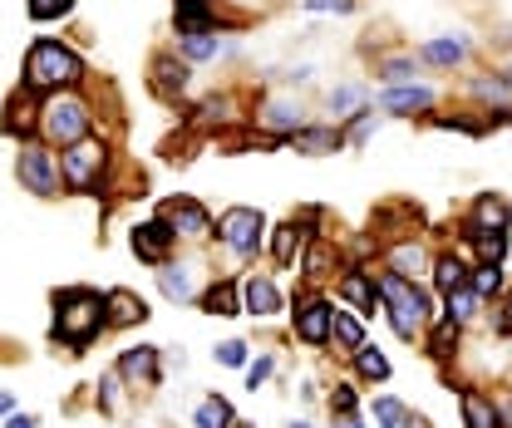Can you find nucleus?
Returning a JSON list of instances; mask_svg holds the SVG:
<instances>
[{
	"label": "nucleus",
	"instance_id": "f257e3e1",
	"mask_svg": "<svg viewBox=\"0 0 512 428\" xmlns=\"http://www.w3.org/2000/svg\"><path fill=\"white\" fill-rule=\"evenodd\" d=\"M375 281H380V301H384V315H389V330H394L399 340H424L429 320L439 315V310H434V291L419 286V281H409V276H399V271H375Z\"/></svg>",
	"mask_w": 512,
	"mask_h": 428
},
{
	"label": "nucleus",
	"instance_id": "f03ea898",
	"mask_svg": "<svg viewBox=\"0 0 512 428\" xmlns=\"http://www.w3.org/2000/svg\"><path fill=\"white\" fill-rule=\"evenodd\" d=\"M104 330H109V306H104L99 291H84V286L55 291V340L69 355L89 350Z\"/></svg>",
	"mask_w": 512,
	"mask_h": 428
},
{
	"label": "nucleus",
	"instance_id": "7ed1b4c3",
	"mask_svg": "<svg viewBox=\"0 0 512 428\" xmlns=\"http://www.w3.org/2000/svg\"><path fill=\"white\" fill-rule=\"evenodd\" d=\"M89 79V69L84 60L60 45V40H35L30 45V55H25V74H20V89H30V94H60V89H79Z\"/></svg>",
	"mask_w": 512,
	"mask_h": 428
},
{
	"label": "nucleus",
	"instance_id": "20e7f679",
	"mask_svg": "<svg viewBox=\"0 0 512 428\" xmlns=\"http://www.w3.org/2000/svg\"><path fill=\"white\" fill-rule=\"evenodd\" d=\"M89 133H94V104L79 89H60V94L40 99V138L50 148H69Z\"/></svg>",
	"mask_w": 512,
	"mask_h": 428
},
{
	"label": "nucleus",
	"instance_id": "39448f33",
	"mask_svg": "<svg viewBox=\"0 0 512 428\" xmlns=\"http://www.w3.org/2000/svg\"><path fill=\"white\" fill-rule=\"evenodd\" d=\"M60 173H64V192H84V197H104L109 192V148L104 138H79L60 153Z\"/></svg>",
	"mask_w": 512,
	"mask_h": 428
},
{
	"label": "nucleus",
	"instance_id": "423d86ee",
	"mask_svg": "<svg viewBox=\"0 0 512 428\" xmlns=\"http://www.w3.org/2000/svg\"><path fill=\"white\" fill-rule=\"evenodd\" d=\"M15 178H20V187H25V192H35V197H60V192H64L60 153H55L45 138L20 143V153H15Z\"/></svg>",
	"mask_w": 512,
	"mask_h": 428
},
{
	"label": "nucleus",
	"instance_id": "0eeeda50",
	"mask_svg": "<svg viewBox=\"0 0 512 428\" xmlns=\"http://www.w3.org/2000/svg\"><path fill=\"white\" fill-rule=\"evenodd\" d=\"M266 237H271V232H266V217H261L256 207H227V212L217 217V242L227 246L237 261H256Z\"/></svg>",
	"mask_w": 512,
	"mask_h": 428
},
{
	"label": "nucleus",
	"instance_id": "6e6552de",
	"mask_svg": "<svg viewBox=\"0 0 512 428\" xmlns=\"http://www.w3.org/2000/svg\"><path fill=\"white\" fill-rule=\"evenodd\" d=\"M330 325H335V301L320 296V291H301L291 301V335L311 350H325L330 345Z\"/></svg>",
	"mask_w": 512,
	"mask_h": 428
},
{
	"label": "nucleus",
	"instance_id": "1a4fd4ad",
	"mask_svg": "<svg viewBox=\"0 0 512 428\" xmlns=\"http://www.w3.org/2000/svg\"><path fill=\"white\" fill-rule=\"evenodd\" d=\"M306 123H316V119H311V109H306L296 94H266V99L256 104V128H266L271 143H281V148H286Z\"/></svg>",
	"mask_w": 512,
	"mask_h": 428
},
{
	"label": "nucleus",
	"instance_id": "9d476101",
	"mask_svg": "<svg viewBox=\"0 0 512 428\" xmlns=\"http://www.w3.org/2000/svg\"><path fill=\"white\" fill-rule=\"evenodd\" d=\"M512 227V202L503 192H478L473 197V207L458 217V232H463V251L478 242V237H488V232H508Z\"/></svg>",
	"mask_w": 512,
	"mask_h": 428
},
{
	"label": "nucleus",
	"instance_id": "9b49d317",
	"mask_svg": "<svg viewBox=\"0 0 512 428\" xmlns=\"http://www.w3.org/2000/svg\"><path fill=\"white\" fill-rule=\"evenodd\" d=\"M375 109L384 119H429L439 109V89L434 84H394V89H380L375 94Z\"/></svg>",
	"mask_w": 512,
	"mask_h": 428
},
{
	"label": "nucleus",
	"instance_id": "f8f14e48",
	"mask_svg": "<svg viewBox=\"0 0 512 428\" xmlns=\"http://www.w3.org/2000/svg\"><path fill=\"white\" fill-rule=\"evenodd\" d=\"M158 217L178 232V242H207V237H217V222H212V212L197 202V197H168V202H158Z\"/></svg>",
	"mask_w": 512,
	"mask_h": 428
},
{
	"label": "nucleus",
	"instance_id": "ddd939ff",
	"mask_svg": "<svg viewBox=\"0 0 512 428\" xmlns=\"http://www.w3.org/2000/svg\"><path fill=\"white\" fill-rule=\"evenodd\" d=\"M158 291L173 301V306H192L202 301V261L197 256H173L158 266Z\"/></svg>",
	"mask_w": 512,
	"mask_h": 428
},
{
	"label": "nucleus",
	"instance_id": "4468645a",
	"mask_svg": "<svg viewBox=\"0 0 512 428\" xmlns=\"http://www.w3.org/2000/svg\"><path fill=\"white\" fill-rule=\"evenodd\" d=\"M419 60H424V69H439V74H458V69H468V64H473V40H468L463 30H444V35H429V40L419 45Z\"/></svg>",
	"mask_w": 512,
	"mask_h": 428
},
{
	"label": "nucleus",
	"instance_id": "2eb2a0df",
	"mask_svg": "<svg viewBox=\"0 0 512 428\" xmlns=\"http://www.w3.org/2000/svg\"><path fill=\"white\" fill-rule=\"evenodd\" d=\"M365 109H375V89L365 79H340V84L325 89V119L330 123L345 128L350 119H360Z\"/></svg>",
	"mask_w": 512,
	"mask_h": 428
},
{
	"label": "nucleus",
	"instance_id": "dca6fc26",
	"mask_svg": "<svg viewBox=\"0 0 512 428\" xmlns=\"http://www.w3.org/2000/svg\"><path fill=\"white\" fill-rule=\"evenodd\" d=\"M148 84H153V94L163 99V104H173V99H183L192 84V64L178 55V50H158L153 64H148Z\"/></svg>",
	"mask_w": 512,
	"mask_h": 428
},
{
	"label": "nucleus",
	"instance_id": "f3484780",
	"mask_svg": "<svg viewBox=\"0 0 512 428\" xmlns=\"http://www.w3.org/2000/svg\"><path fill=\"white\" fill-rule=\"evenodd\" d=\"M335 296H340L350 310H360V315H375V310H384L380 281H375V266H345V271H340V281H335Z\"/></svg>",
	"mask_w": 512,
	"mask_h": 428
},
{
	"label": "nucleus",
	"instance_id": "a211bd4d",
	"mask_svg": "<svg viewBox=\"0 0 512 428\" xmlns=\"http://www.w3.org/2000/svg\"><path fill=\"white\" fill-rule=\"evenodd\" d=\"M128 246H133V256H138V261H148V266H163V261H173L178 232H173L163 217H153V222H138V227L128 232Z\"/></svg>",
	"mask_w": 512,
	"mask_h": 428
},
{
	"label": "nucleus",
	"instance_id": "6ab92c4d",
	"mask_svg": "<svg viewBox=\"0 0 512 428\" xmlns=\"http://www.w3.org/2000/svg\"><path fill=\"white\" fill-rule=\"evenodd\" d=\"M311 237H320V232H311L301 217H291V222H281V227H271V242H266V251H271V261L281 266V271H291L301 256H306V246H311Z\"/></svg>",
	"mask_w": 512,
	"mask_h": 428
},
{
	"label": "nucleus",
	"instance_id": "aec40b11",
	"mask_svg": "<svg viewBox=\"0 0 512 428\" xmlns=\"http://www.w3.org/2000/svg\"><path fill=\"white\" fill-rule=\"evenodd\" d=\"M384 271H399L409 281H424L434 271V256H429V246L419 242V237H404V242L384 246Z\"/></svg>",
	"mask_w": 512,
	"mask_h": 428
},
{
	"label": "nucleus",
	"instance_id": "412c9836",
	"mask_svg": "<svg viewBox=\"0 0 512 428\" xmlns=\"http://www.w3.org/2000/svg\"><path fill=\"white\" fill-rule=\"evenodd\" d=\"M281 291H276V281L266 276V271H252V276H242V315H256V320H271V315H281Z\"/></svg>",
	"mask_w": 512,
	"mask_h": 428
},
{
	"label": "nucleus",
	"instance_id": "4be33fe9",
	"mask_svg": "<svg viewBox=\"0 0 512 428\" xmlns=\"http://www.w3.org/2000/svg\"><path fill=\"white\" fill-rule=\"evenodd\" d=\"M291 148H296V153H306V158H325V153H340V148H350V143H345V128H340V123L316 119V123H306V128L291 138Z\"/></svg>",
	"mask_w": 512,
	"mask_h": 428
},
{
	"label": "nucleus",
	"instance_id": "5701e85b",
	"mask_svg": "<svg viewBox=\"0 0 512 428\" xmlns=\"http://www.w3.org/2000/svg\"><path fill=\"white\" fill-rule=\"evenodd\" d=\"M114 369L128 384H163V350L158 345H128Z\"/></svg>",
	"mask_w": 512,
	"mask_h": 428
},
{
	"label": "nucleus",
	"instance_id": "b1692460",
	"mask_svg": "<svg viewBox=\"0 0 512 428\" xmlns=\"http://www.w3.org/2000/svg\"><path fill=\"white\" fill-rule=\"evenodd\" d=\"M370 74L380 79V89H394V84H419V79H424V60H419V50H389V55L375 60Z\"/></svg>",
	"mask_w": 512,
	"mask_h": 428
},
{
	"label": "nucleus",
	"instance_id": "393cba45",
	"mask_svg": "<svg viewBox=\"0 0 512 428\" xmlns=\"http://www.w3.org/2000/svg\"><path fill=\"white\" fill-rule=\"evenodd\" d=\"M468 276H473V261L463 256V251H439L434 256V271H429V281H434V291L439 296H453V291H463L468 286Z\"/></svg>",
	"mask_w": 512,
	"mask_h": 428
},
{
	"label": "nucleus",
	"instance_id": "a878e982",
	"mask_svg": "<svg viewBox=\"0 0 512 428\" xmlns=\"http://www.w3.org/2000/svg\"><path fill=\"white\" fill-rule=\"evenodd\" d=\"M330 345H335L340 355H355V350H365V345H370V335H365V315H360V310H350V306H335Z\"/></svg>",
	"mask_w": 512,
	"mask_h": 428
},
{
	"label": "nucleus",
	"instance_id": "bb28decb",
	"mask_svg": "<svg viewBox=\"0 0 512 428\" xmlns=\"http://www.w3.org/2000/svg\"><path fill=\"white\" fill-rule=\"evenodd\" d=\"M173 25H178V35H192V30H222L217 0H173Z\"/></svg>",
	"mask_w": 512,
	"mask_h": 428
},
{
	"label": "nucleus",
	"instance_id": "cd10ccee",
	"mask_svg": "<svg viewBox=\"0 0 512 428\" xmlns=\"http://www.w3.org/2000/svg\"><path fill=\"white\" fill-rule=\"evenodd\" d=\"M178 55L197 69L207 60H222L227 55V35L222 30H192V35H178Z\"/></svg>",
	"mask_w": 512,
	"mask_h": 428
},
{
	"label": "nucleus",
	"instance_id": "c85d7f7f",
	"mask_svg": "<svg viewBox=\"0 0 512 428\" xmlns=\"http://www.w3.org/2000/svg\"><path fill=\"white\" fill-rule=\"evenodd\" d=\"M458 414H463V428H498V399L468 384L458 389Z\"/></svg>",
	"mask_w": 512,
	"mask_h": 428
},
{
	"label": "nucleus",
	"instance_id": "c756f323",
	"mask_svg": "<svg viewBox=\"0 0 512 428\" xmlns=\"http://www.w3.org/2000/svg\"><path fill=\"white\" fill-rule=\"evenodd\" d=\"M458 340H463V325L439 310V315L429 320V330H424V350H429L434 360H448V355H458Z\"/></svg>",
	"mask_w": 512,
	"mask_h": 428
},
{
	"label": "nucleus",
	"instance_id": "7c9ffc66",
	"mask_svg": "<svg viewBox=\"0 0 512 428\" xmlns=\"http://www.w3.org/2000/svg\"><path fill=\"white\" fill-rule=\"evenodd\" d=\"M468 94L488 104L483 114H498V109H512V84H508V74H503V69H498V74H473V79H468Z\"/></svg>",
	"mask_w": 512,
	"mask_h": 428
},
{
	"label": "nucleus",
	"instance_id": "2f4dec72",
	"mask_svg": "<svg viewBox=\"0 0 512 428\" xmlns=\"http://www.w3.org/2000/svg\"><path fill=\"white\" fill-rule=\"evenodd\" d=\"M197 306L207 310V315H242V281H232V276H222V281H212L207 291H202V301Z\"/></svg>",
	"mask_w": 512,
	"mask_h": 428
},
{
	"label": "nucleus",
	"instance_id": "473e14b6",
	"mask_svg": "<svg viewBox=\"0 0 512 428\" xmlns=\"http://www.w3.org/2000/svg\"><path fill=\"white\" fill-rule=\"evenodd\" d=\"M104 306H109V330H119V325H143V320H148V301L133 296V291H109Z\"/></svg>",
	"mask_w": 512,
	"mask_h": 428
},
{
	"label": "nucleus",
	"instance_id": "72a5a7b5",
	"mask_svg": "<svg viewBox=\"0 0 512 428\" xmlns=\"http://www.w3.org/2000/svg\"><path fill=\"white\" fill-rule=\"evenodd\" d=\"M335 266H340V251L325 242V237H311L306 256H301V276L306 281H325V276H335Z\"/></svg>",
	"mask_w": 512,
	"mask_h": 428
},
{
	"label": "nucleus",
	"instance_id": "f704fd0d",
	"mask_svg": "<svg viewBox=\"0 0 512 428\" xmlns=\"http://www.w3.org/2000/svg\"><path fill=\"white\" fill-rule=\"evenodd\" d=\"M468 286H473L483 301H503V296H508V266L473 261V276H468Z\"/></svg>",
	"mask_w": 512,
	"mask_h": 428
},
{
	"label": "nucleus",
	"instance_id": "c9c22d12",
	"mask_svg": "<svg viewBox=\"0 0 512 428\" xmlns=\"http://www.w3.org/2000/svg\"><path fill=\"white\" fill-rule=\"evenodd\" d=\"M350 360H355V374H360L365 384H384V379L394 374V365H389V355H384L380 345H365V350H355Z\"/></svg>",
	"mask_w": 512,
	"mask_h": 428
},
{
	"label": "nucleus",
	"instance_id": "e433bc0d",
	"mask_svg": "<svg viewBox=\"0 0 512 428\" xmlns=\"http://www.w3.org/2000/svg\"><path fill=\"white\" fill-rule=\"evenodd\" d=\"M409 404L404 399H394V394H380V399H370V424L375 428H404L409 424Z\"/></svg>",
	"mask_w": 512,
	"mask_h": 428
},
{
	"label": "nucleus",
	"instance_id": "4c0bfd02",
	"mask_svg": "<svg viewBox=\"0 0 512 428\" xmlns=\"http://www.w3.org/2000/svg\"><path fill=\"white\" fill-rule=\"evenodd\" d=\"M232 424H237V414H232V404L222 394H207L197 404V414H192V428H232Z\"/></svg>",
	"mask_w": 512,
	"mask_h": 428
},
{
	"label": "nucleus",
	"instance_id": "58836bf2",
	"mask_svg": "<svg viewBox=\"0 0 512 428\" xmlns=\"http://www.w3.org/2000/svg\"><path fill=\"white\" fill-rule=\"evenodd\" d=\"M483 310H488V301H483V296H478L473 286H463V291H453V296H448V301H444V315H453L458 325H473V320H478Z\"/></svg>",
	"mask_w": 512,
	"mask_h": 428
},
{
	"label": "nucleus",
	"instance_id": "ea45409f",
	"mask_svg": "<svg viewBox=\"0 0 512 428\" xmlns=\"http://www.w3.org/2000/svg\"><path fill=\"white\" fill-rule=\"evenodd\" d=\"M380 123H384L380 109H365L360 119H350V123H345V143H350V148H365V143H370V138L380 133Z\"/></svg>",
	"mask_w": 512,
	"mask_h": 428
},
{
	"label": "nucleus",
	"instance_id": "a19ab883",
	"mask_svg": "<svg viewBox=\"0 0 512 428\" xmlns=\"http://www.w3.org/2000/svg\"><path fill=\"white\" fill-rule=\"evenodd\" d=\"M212 355H217V365H227V369H247L252 365V345H247V340H222Z\"/></svg>",
	"mask_w": 512,
	"mask_h": 428
},
{
	"label": "nucleus",
	"instance_id": "79ce46f5",
	"mask_svg": "<svg viewBox=\"0 0 512 428\" xmlns=\"http://www.w3.org/2000/svg\"><path fill=\"white\" fill-rule=\"evenodd\" d=\"M335 414H360V389H355L350 379L330 389V419H335Z\"/></svg>",
	"mask_w": 512,
	"mask_h": 428
},
{
	"label": "nucleus",
	"instance_id": "37998d69",
	"mask_svg": "<svg viewBox=\"0 0 512 428\" xmlns=\"http://www.w3.org/2000/svg\"><path fill=\"white\" fill-rule=\"evenodd\" d=\"M271 79H276V84H286V89H306V84L316 79V64H311V60H301V64H286V69H276Z\"/></svg>",
	"mask_w": 512,
	"mask_h": 428
},
{
	"label": "nucleus",
	"instance_id": "c03bdc74",
	"mask_svg": "<svg viewBox=\"0 0 512 428\" xmlns=\"http://www.w3.org/2000/svg\"><path fill=\"white\" fill-rule=\"evenodd\" d=\"M478 261H493V266H503L508 261V232H488V237H478Z\"/></svg>",
	"mask_w": 512,
	"mask_h": 428
},
{
	"label": "nucleus",
	"instance_id": "a18cd8bd",
	"mask_svg": "<svg viewBox=\"0 0 512 428\" xmlns=\"http://www.w3.org/2000/svg\"><path fill=\"white\" fill-rule=\"evenodd\" d=\"M74 5H79V0H25L30 20H64Z\"/></svg>",
	"mask_w": 512,
	"mask_h": 428
},
{
	"label": "nucleus",
	"instance_id": "49530a36",
	"mask_svg": "<svg viewBox=\"0 0 512 428\" xmlns=\"http://www.w3.org/2000/svg\"><path fill=\"white\" fill-rule=\"evenodd\" d=\"M227 119H232V99L227 94H212V99L197 104V123H227Z\"/></svg>",
	"mask_w": 512,
	"mask_h": 428
},
{
	"label": "nucleus",
	"instance_id": "de8ad7c7",
	"mask_svg": "<svg viewBox=\"0 0 512 428\" xmlns=\"http://www.w3.org/2000/svg\"><path fill=\"white\" fill-rule=\"evenodd\" d=\"M119 384H124V374H119V369H109V374L99 379V409H104V414H114V409H119Z\"/></svg>",
	"mask_w": 512,
	"mask_h": 428
},
{
	"label": "nucleus",
	"instance_id": "09e8293b",
	"mask_svg": "<svg viewBox=\"0 0 512 428\" xmlns=\"http://www.w3.org/2000/svg\"><path fill=\"white\" fill-rule=\"evenodd\" d=\"M271 374H276V355H256L252 365H247V389H261V384H266V379H271Z\"/></svg>",
	"mask_w": 512,
	"mask_h": 428
},
{
	"label": "nucleus",
	"instance_id": "8fccbe9b",
	"mask_svg": "<svg viewBox=\"0 0 512 428\" xmlns=\"http://www.w3.org/2000/svg\"><path fill=\"white\" fill-rule=\"evenodd\" d=\"M311 15H355V5L360 0H301Z\"/></svg>",
	"mask_w": 512,
	"mask_h": 428
},
{
	"label": "nucleus",
	"instance_id": "3c124183",
	"mask_svg": "<svg viewBox=\"0 0 512 428\" xmlns=\"http://www.w3.org/2000/svg\"><path fill=\"white\" fill-rule=\"evenodd\" d=\"M330 428H370V424H365V414H335Z\"/></svg>",
	"mask_w": 512,
	"mask_h": 428
},
{
	"label": "nucleus",
	"instance_id": "603ef678",
	"mask_svg": "<svg viewBox=\"0 0 512 428\" xmlns=\"http://www.w3.org/2000/svg\"><path fill=\"white\" fill-rule=\"evenodd\" d=\"M5 428H35L30 414H5Z\"/></svg>",
	"mask_w": 512,
	"mask_h": 428
},
{
	"label": "nucleus",
	"instance_id": "864d4df0",
	"mask_svg": "<svg viewBox=\"0 0 512 428\" xmlns=\"http://www.w3.org/2000/svg\"><path fill=\"white\" fill-rule=\"evenodd\" d=\"M0 414H10V394H0Z\"/></svg>",
	"mask_w": 512,
	"mask_h": 428
},
{
	"label": "nucleus",
	"instance_id": "5fc2aeb1",
	"mask_svg": "<svg viewBox=\"0 0 512 428\" xmlns=\"http://www.w3.org/2000/svg\"><path fill=\"white\" fill-rule=\"evenodd\" d=\"M286 428H311V424H306V419H291V424H286Z\"/></svg>",
	"mask_w": 512,
	"mask_h": 428
},
{
	"label": "nucleus",
	"instance_id": "6e6d98bb",
	"mask_svg": "<svg viewBox=\"0 0 512 428\" xmlns=\"http://www.w3.org/2000/svg\"><path fill=\"white\" fill-rule=\"evenodd\" d=\"M232 428H252V424H242V419H237V424H232Z\"/></svg>",
	"mask_w": 512,
	"mask_h": 428
},
{
	"label": "nucleus",
	"instance_id": "4d7b16f0",
	"mask_svg": "<svg viewBox=\"0 0 512 428\" xmlns=\"http://www.w3.org/2000/svg\"><path fill=\"white\" fill-rule=\"evenodd\" d=\"M503 74H508V84H512V64H508V69H503Z\"/></svg>",
	"mask_w": 512,
	"mask_h": 428
},
{
	"label": "nucleus",
	"instance_id": "13d9d810",
	"mask_svg": "<svg viewBox=\"0 0 512 428\" xmlns=\"http://www.w3.org/2000/svg\"><path fill=\"white\" fill-rule=\"evenodd\" d=\"M217 5H227V0H217Z\"/></svg>",
	"mask_w": 512,
	"mask_h": 428
}]
</instances>
